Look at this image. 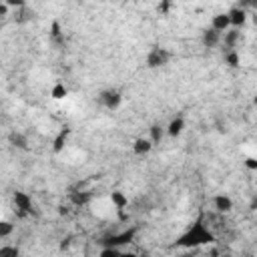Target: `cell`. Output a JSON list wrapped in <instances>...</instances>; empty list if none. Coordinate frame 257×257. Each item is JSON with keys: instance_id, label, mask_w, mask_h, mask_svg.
<instances>
[{"instance_id": "cell-26", "label": "cell", "mask_w": 257, "mask_h": 257, "mask_svg": "<svg viewBox=\"0 0 257 257\" xmlns=\"http://www.w3.org/2000/svg\"><path fill=\"white\" fill-rule=\"evenodd\" d=\"M171 8V4L169 2H163V4H159V12H167Z\"/></svg>"}, {"instance_id": "cell-12", "label": "cell", "mask_w": 257, "mask_h": 257, "mask_svg": "<svg viewBox=\"0 0 257 257\" xmlns=\"http://www.w3.org/2000/svg\"><path fill=\"white\" fill-rule=\"evenodd\" d=\"M155 145L151 143V139H137L135 141V145H133V151H135V155H147V153H151V149H153Z\"/></svg>"}, {"instance_id": "cell-15", "label": "cell", "mask_w": 257, "mask_h": 257, "mask_svg": "<svg viewBox=\"0 0 257 257\" xmlns=\"http://www.w3.org/2000/svg\"><path fill=\"white\" fill-rule=\"evenodd\" d=\"M66 94H68V88L64 86V82H54V86H52V90H50V96H52L54 100H62Z\"/></svg>"}, {"instance_id": "cell-21", "label": "cell", "mask_w": 257, "mask_h": 257, "mask_svg": "<svg viewBox=\"0 0 257 257\" xmlns=\"http://www.w3.org/2000/svg\"><path fill=\"white\" fill-rule=\"evenodd\" d=\"M120 253H122V251L116 249V247H104L98 257H120Z\"/></svg>"}, {"instance_id": "cell-28", "label": "cell", "mask_w": 257, "mask_h": 257, "mask_svg": "<svg viewBox=\"0 0 257 257\" xmlns=\"http://www.w3.org/2000/svg\"><path fill=\"white\" fill-rule=\"evenodd\" d=\"M253 24H255V28H257V14L253 16Z\"/></svg>"}, {"instance_id": "cell-19", "label": "cell", "mask_w": 257, "mask_h": 257, "mask_svg": "<svg viewBox=\"0 0 257 257\" xmlns=\"http://www.w3.org/2000/svg\"><path fill=\"white\" fill-rule=\"evenodd\" d=\"M0 257H20V251H18V247L4 245V247L0 249Z\"/></svg>"}, {"instance_id": "cell-22", "label": "cell", "mask_w": 257, "mask_h": 257, "mask_svg": "<svg viewBox=\"0 0 257 257\" xmlns=\"http://www.w3.org/2000/svg\"><path fill=\"white\" fill-rule=\"evenodd\" d=\"M12 223H8V221H2V225H0V237L4 239V237H8L10 233H12Z\"/></svg>"}, {"instance_id": "cell-29", "label": "cell", "mask_w": 257, "mask_h": 257, "mask_svg": "<svg viewBox=\"0 0 257 257\" xmlns=\"http://www.w3.org/2000/svg\"><path fill=\"white\" fill-rule=\"evenodd\" d=\"M253 102H255V104H257V94H255V98H253Z\"/></svg>"}, {"instance_id": "cell-11", "label": "cell", "mask_w": 257, "mask_h": 257, "mask_svg": "<svg viewBox=\"0 0 257 257\" xmlns=\"http://www.w3.org/2000/svg\"><path fill=\"white\" fill-rule=\"evenodd\" d=\"M8 141H10V145L12 147H16V149H22V151H26L28 149V139H26V135H22V133H10L8 135Z\"/></svg>"}, {"instance_id": "cell-6", "label": "cell", "mask_w": 257, "mask_h": 257, "mask_svg": "<svg viewBox=\"0 0 257 257\" xmlns=\"http://www.w3.org/2000/svg\"><path fill=\"white\" fill-rule=\"evenodd\" d=\"M229 26H231V18H229L227 12H219V14H215L213 20H211V28L217 30V32H227Z\"/></svg>"}, {"instance_id": "cell-4", "label": "cell", "mask_w": 257, "mask_h": 257, "mask_svg": "<svg viewBox=\"0 0 257 257\" xmlns=\"http://www.w3.org/2000/svg\"><path fill=\"white\" fill-rule=\"evenodd\" d=\"M98 100H100V104H102V106H106L108 110H114V108L120 104L122 96H120V92H118V90L108 88V90H102V92H100Z\"/></svg>"}, {"instance_id": "cell-23", "label": "cell", "mask_w": 257, "mask_h": 257, "mask_svg": "<svg viewBox=\"0 0 257 257\" xmlns=\"http://www.w3.org/2000/svg\"><path fill=\"white\" fill-rule=\"evenodd\" d=\"M245 167H247L249 171H257V159H255V157H247V159H245Z\"/></svg>"}, {"instance_id": "cell-2", "label": "cell", "mask_w": 257, "mask_h": 257, "mask_svg": "<svg viewBox=\"0 0 257 257\" xmlns=\"http://www.w3.org/2000/svg\"><path fill=\"white\" fill-rule=\"evenodd\" d=\"M169 52L165 48H151L149 54H147V66L149 68H159V66H165L169 62Z\"/></svg>"}, {"instance_id": "cell-20", "label": "cell", "mask_w": 257, "mask_h": 257, "mask_svg": "<svg viewBox=\"0 0 257 257\" xmlns=\"http://www.w3.org/2000/svg\"><path fill=\"white\" fill-rule=\"evenodd\" d=\"M66 135H68V131L64 128V131H60L58 133V137L54 139V151L58 153V151H62V147H64V139H66Z\"/></svg>"}, {"instance_id": "cell-14", "label": "cell", "mask_w": 257, "mask_h": 257, "mask_svg": "<svg viewBox=\"0 0 257 257\" xmlns=\"http://www.w3.org/2000/svg\"><path fill=\"white\" fill-rule=\"evenodd\" d=\"M110 203L114 205V209L122 211V209L128 205V199H126V195H124L122 191H112V193H110Z\"/></svg>"}, {"instance_id": "cell-7", "label": "cell", "mask_w": 257, "mask_h": 257, "mask_svg": "<svg viewBox=\"0 0 257 257\" xmlns=\"http://www.w3.org/2000/svg\"><path fill=\"white\" fill-rule=\"evenodd\" d=\"M227 14H229V18H231V26H233V28H241V26L247 22V12H245L241 6H233Z\"/></svg>"}, {"instance_id": "cell-25", "label": "cell", "mask_w": 257, "mask_h": 257, "mask_svg": "<svg viewBox=\"0 0 257 257\" xmlns=\"http://www.w3.org/2000/svg\"><path fill=\"white\" fill-rule=\"evenodd\" d=\"M6 12H8V4L0 2V16H6Z\"/></svg>"}, {"instance_id": "cell-8", "label": "cell", "mask_w": 257, "mask_h": 257, "mask_svg": "<svg viewBox=\"0 0 257 257\" xmlns=\"http://www.w3.org/2000/svg\"><path fill=\"white\" fill-rule=\"evenodd\" d=\"M201 40H203V44H205L207 48H215V46L221 42V32H217V30H213V28H207V30H203Z\"/></svg>"}, {"instance_id": "cell-10", "label": "cell", "mask_w": 257, "mask_h": 257, "mask_svg": "<svg viewBox=\"0 0 257 257\" xmlns=\"http://www.w3.org/2000/svg\"><path fill=\"white\" fill-rule=\"evenodd\" d=\"M239 38H241V32H239L237 28L227 30V32H225V36H223V46H225L227 50H235V46H237Z\"/></svg>"}, {"instance_id": "cell-3", "label": "cell", "mask_w": 257, "mask_h": 257, "mask_svg": "<svg viewBox=\"0 0 257 257\" xmlns=\"http://www.w3.org/2000/svg\"><path fill=\"white\" fill-rule=\"evenodd\" d=\"M135 231H137V229H128V231H122V233L110 235V237L102 239V245H104V247H116V249H118L120 245H126V243H131V241H133Z\"/></svg>"}, {"instance_id": "cell-5", "label": "cell", "mask_w": 257, "mask_h": 257, "mask_svg": "<svg viewBox=\"0 0 257 257\" xmlns=\"http://www.w3.org/2000/svg\"><path fill=\"white\" fill-rule=\"evenodd\" d=\"M14 205H16V209H18L20 215L32 213V199L26 193H22V191H16L14 193Z\"/></svg>"}, {"instance_id": "cell-17", "label": "cell", "mask_w": 257, "mask_h": 257, "mask_svg": "<svg viewBox=\"0 0 257 257\" xmlns=\"http://www.w3.org/2000/svg\"><path fill=\"white\" fill-rule=\"evenodd\" d=\"M225 62L229 66H239L241 58H239V52L237 50H225Z\"/></svg>"}, {"instance_id": "cell-27", "label": "cell", "mask_w": 257, "mask_h": 257, "mask_svg": "<svg viewBox=\"0 0 257 257\" xmlns=\"http://www.w3.org/2000/svg\"><path fill=\"white\" fill-rule=\"evenodd\" d=\"M120 257H139V255H137V253H131V251H122Z\"/></svg>"}, {"instance_id": "cell-24", "label": "cell", "mask_w": 257, "mask_h": 257, "mask_svg": "<svg viewBox=\"0 0 257 257\" xmlns=\"http://www.w3.org/2000/svg\"><path fill=\"white\" fill-rule=\"evenodd\" d=\"M50 34H52L54 40H60V24L58 22H52V32Z\"/></svg>"}, {"instance_id": "cell-16", "label": "cell", "mask_w": 257, "mask_h": 257, "mask_svg": "<svg viewBox=\"0 0 257 257\" xmlns=\"http://www.w3.org/2000/svg\"><path fill=\"white\" fill-rule=\"evenodd\" d=\"M149 135H151V143H153V145H159L161 139H163V135H165V131H163L159 124H153V126L149 128Z\"/></svg>"}, {"instance_id": "cell-1", "label": "cell", "mask_w": 257, "mask_h": 257, "mask_svg": "<svg viewBox=\"0 0 257 257\" xmlns=\"http://www.w3.org/2000/svg\"><path fill=\"white\" fill-rule=\"evenodd\" d=\"M215 241V235L199 221V223H195L185 235H181L179 237V241H177V245L179 247H199V245H207V243H213Z\"/></svg>"}, {"instance_id": "cell-13", "label": "cell", "mask_w": 257, "mask_h": 257, "mask_svg": "<svg viewBox=\"0 0 257 257\" xmlns=\"http://www.w3.org/2000/svg\"><path fill=\"white\" fill-rule=\"evenodd\" d=\"M183 128H185V120H183L181 116H177V118H173V120L169 122L167 135H169V137H179V135L183 133Z\"/></svg>"}, {"instance_id": "cell-18", "label": "cell", "mask_w": 257, "mask_h": 257, "mask_svg": "<svg viewBox=\"0 0 257 257\" xmlns=\"http://www.w3.org/2000/svg\"><path fill=\"white\" fill-rule=\"evenodd\" d=\"M70 199H72L74 205H86V203L90 201V193H84V191H80V193H72Z\"/></svg>"}, {"instance_id": "cell-9", "label": "cell", "mask_w": 257, "mask_h": 257, "mask_svg": "<svg viewBox=\"0 0 257 257\" xmlns=\"http://www.w3.org/2000/svg\"><path fill=\"white\" fill-rule=\"evenodd\" d=\"M213 205H215V209L219 211V213H229L231 209H233V201H231V197L229 195H215V199H213Z\"/></svg>"}]
</instances>
